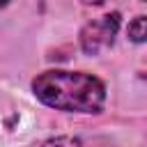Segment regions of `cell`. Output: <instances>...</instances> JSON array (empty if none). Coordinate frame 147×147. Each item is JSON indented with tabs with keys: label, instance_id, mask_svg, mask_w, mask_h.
I'll use <instances>...</instances> for the list:
<instances>
[{
	"label": "cell",
	"instance_id": "cell-2",
	"mask_svg": "<svg viewBox=\"0 0 147 147\" xmlns=\"http://www.w3.org/2000/svg\"><path fill=\"white\" fill-rule=\"evenodd\" d=\"M119 30V14H103L94 21H90L83 30H80V48L87 55H99L101 51H106L108 46H113L115 37Z\"/></svg>",
	"mask_w": 147,
	"mask_h": 147
},
{
	"label": "cell",
	"instance_id": "cell-3",
	"mask_svg": "<svg viewBox=\"0 0 147 147\" xmlns=\"http://www.w3.org/2000/svg\"><path fill=\"white\" fill-rule=\"evenodd\" d=\"M126 34H129V39L136 41V44L147 41V16H136V18L129 23Z\"/></svg>",
	"mask_w": 147,
	"mask_h": 147
},
{
	"label": "cell",
	"instance_id": "cell-1",
	"mask_svg": "<svg viewBox=\"0 0 147 147\" xmlns=\"http://www.w3.org/2000/svg\"><path fill=\"white\" fill-rule=\"evenodd\" d=\"M37 99L64 113H99L106 103L103 83L85 71H44L32 80Z\"/></svg>",
	"mask_w": 147,
	"mask_h": 147
},
{
	"label": "cell",
	"instance_id": "cell-4",
	"mask_svg": "<svg viewBox=\"0 0 147 147\" xmlns=\"http://www.w3.org/2000/svg\"><path fill=\"white\" fill-rule=\"evenodd\" d=\"M34 147H85L78 138H71V136H57V138H48Z\"/></svg>",
	"mask_w": 147,
	"mask_h": 147
},
{
	"label": "cell",
	"instance_id": "cell-5",
	"mask_svg": "<svg viewBox=\"0 0 147 147\" xmlns=\"http://www.w3.org/2000/svg\"><path fill=\"white\" fill-rule=\"evenodd\" d=\"M7 2H9V0H0V7H5V5H7Z\"/></svg>",
	"mask_w": 147,
	"mask_h": 147
}]
</instances>
